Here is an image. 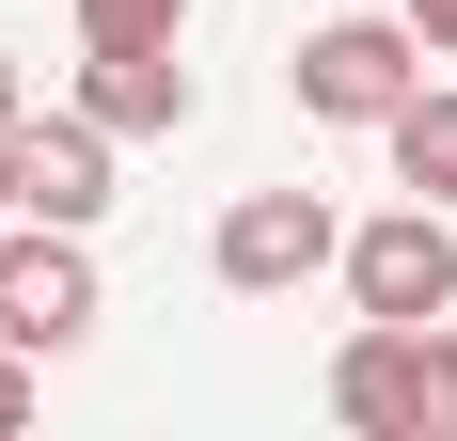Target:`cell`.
<instances>
[{
  "label": "cell",
  "mask_w": 457,
  "mask_h": 441,
  "mask_svg": "<svg viewBox=\"0 0 457 441\" xmlns=\"http://www.w3.org/2000/svg\"><path fill=\"white\" fill-rule=\"evenodd\" d=\"M79 111L111 142H174L189 127V63L174 47H79Z\"/></svg>",
  "instance_id": "cell-7"
},
{
  "label": "cell",
  "mask_w": 457,
  "mask_h": 441,
  "mask_svg": "<svg viewBox=\"0 0 457 441\" xmlns=\"http://www.w3.org/2000/svg\"><path fill=\"white\" fill-rule=\"evenodd\" d=\"M0 220H16V127H0Z\"/></svg>",
  "instance_id": "cell-14"
},
{
  "label": "cell",
  "mask_w": 457,
  "mask_h": 441,
  "mask_svg": "<svg viewBox=\"0 0 457 441\" xmlns=\"http://www.w3.org/2000/svg\"><path fill=\"white\" fill-rule=\"evenodd\" d=\"M205 268H221L237 300H300L316 268H347V220H331L316 189H237L221 237H205Z\"/></svg>",
  "instance_id": "cell-3"
},
{
  "label": "cell",
  "mask_w": 457,
  "mask_h": 441,
  "mask_svg": "<svg viewBox=\"0 0 457 441\" xmlns=\"http://www.w3.org/2000/svg\"><path fill=\"white\" fill-rule=\"evenodd\" d=\"M189 0H79V47H174Z\"/></svg>",
  "instance_id": "cell-9"
},
{
  "label": "cell",
  "mask_w": 457,
  "mask_h": 441,
  "mask_svg": "<svg viewBox=\"0 0 457 441\" xmlns=\"http://www.w3.org/2000/svg\"><path fill=\"white\" fill-rule=\"evenodd\" d=\"M16 111H32V95H16V47H0V127H16Z\"/></svg>",
  "instance_id": "cell-13"
},
{
  "label": "cell",
  "mask_w": 457,
  "mask_h": 441,
  "mask_svg": "<svg viewBox=\"0 0 457 441\" xmlns=\"http://www.w3.org/2000/svg\"><path fill=\"white\" fill-rule=\"evenodd\" d=\"M16 220H111V127L95 111H16Z\"/></svg>",
  "instance_id": "cell-5"
},
{
  "label": "cell",
  "mask_w": 457,
  "mask_h": 441,
  "mask_svg": "<svg viewBox=\"0 0 457 441\" xmlns=\"http://www.w3.org/2000/svg\"><path fill=\"white\" fill-rule=\"evenodd\" d=\"M426 441H457V331L426 315Z\"/></svg>",
  "instance_id": "cell-10"
},
{
  "label": "cell",
  "mask_w": 457,
  "mask_h": 441,
  "mask_svg": "<svg viewBox=\"0 0 457 441\" xmlns=\"http://www.w3.org/2000/svg\"><path fill=\"white\" fill-rule=\"evenodd\" d=\"M395 16H411V32H426V47H457V0H395Z\"/></svg>",
  "instance_id": "cell-12"
},
{
  "label": "cell",
  "mask_w": 457,
  "mask_h": 441,
  "mask_svg": "<svg viewBox=\"0 0 457 441\" xmlns=\"http://www.w3.org/2000/svg\"><path fill=\"white\" fill-rule=\"evenodd\" d=\"M32 426V347H0V441Z\"/></svg>",
  "instance_id": "cell-11"
},
{
  "label": "cell",
  "mask_w": 457,
  "mask_h": 441,
  "mask_svg": "<svg viewBox=\"0 0 457 441\" xmlns=\"http://www.w3.org/2000/svg\"><path fill=\"white\" fill-rule=\"evenodd\" d=\"M347 300H363V315H411V331L457 315V220L426 205V189L378 205V220H347Z\"/></svg>",
  "instance_id": "cell-4"
},
{
  "label": "cell",
  "mask_w": 457,
  "mask_h": 441,
  "mask_svg": "<svg viewBox=\"0 0 457 441\" xmlns=\"http://www.w3.org/2000/svg\"><path fill=\"white\" fill-rule=\"evenodd\" d=\"M331 410L363 441H426V331L411 315H363V331L331 347Z\"/></svg>",
  "instance_id": "cell-6"
},
{
  "label": "cell",
  "mask_w": 457,
  "mask_h": 441,
  "mask_svg": "<svg viewBox=\"0 0 457 441\" xmlns=\"http://www.w3.org/2000/svg\"><path fill=\"white\" fill-rule=\"evenodd\" d=\"M378 142H395V189H426V205H457V95L411 79L395 111H378Z\"/></svg>",
  "instance_id": "cell-8"
},
{
  "label": "cell",
  "mask_w": 457,
  "mask_h": 441,
  "mask_svg": "<svg viewBox=\"0 0 457 441\" xmlns=\"http://www.w3.org/2000/svg\"><path fill=\"white\" fill-rule=\"evenodd\" d=\"M95 237L79 220H0V347H32V362H63L95 331Z\"/></svg>",
  "instance_id": "cell-1"
},
{
  "label": "cell",
  "mask_w": 457,
  "mask_h": 441,
  "mask_svg": "<svg viewBox=\"0 0 457 441\" xmlns=\"http://www.w3.org/2000/svg\"><path fill=\"white\" fill-rule=\"evenodd\" d=\"M284 79H300L316 127H378V111L426 79V32H411V16H316V32L284 47Z\"/></svg>",
  "instance_id": "cell-2"
}]
</instances>
